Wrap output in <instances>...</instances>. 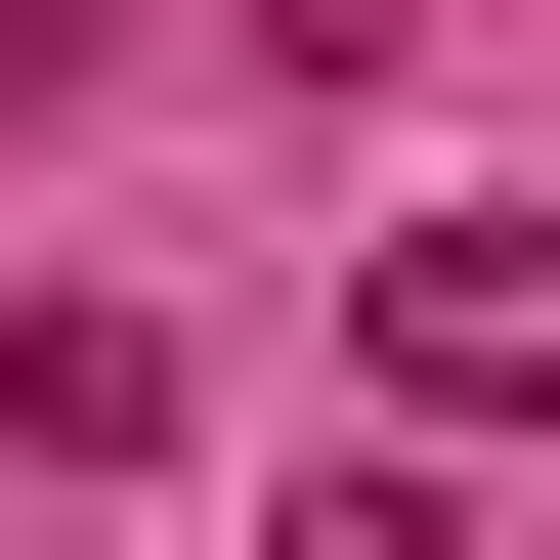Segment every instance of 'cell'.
Wrapping results in <instances>:
<instances>
[{"label":"cell","instance_id":"6da1fadb","mask_svg":"<svg viewBox=\"0 0 560 560\" xmlns=\"http://www.w3.org/2000/svg\"><path fill=\"white\" fill-rule=\"evenodd\" d=\"M346 346H388V431H560V215H388Z\"/></svg>","mask_w":560,"mask_h":560},{"label":"cell","instance_id":"7a4b0ae2","mask_svg":"<svg viewBox=\"0 0 560 560\" xmlns=\"http://www.w3.org/2000/svg\"><path fill=\"white\" fill-rule=\"evenodd\" d=\"M0 431L44 475H173V302H0Z\"/></svg>","mask_w":560,"mask_h":560},{"label":"cell","instance_id":"3957f363","mask_svg":"<svg viewBox=\"0 0 560 560\" xmlns=\"http://www.w3.org/2000/svg\"><path fill=\"white\" fill-rule=\"evenodd\" d=\"M44 86H86V0H0V130H44Z\"/></svg>","mask_w":560,"mask_h":560}]
</instances>
